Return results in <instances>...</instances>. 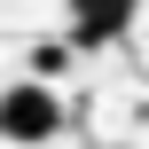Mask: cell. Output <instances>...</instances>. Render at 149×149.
Segmentation results:
<instances>
[{"instance_id": "obj_3", "label": "cell", "mask_w": 149, "mask_h": 149, "mask_svg": "<svg viewBox=\"0 0 149 149\" xmlns=\"http://www.w3.org/2000/svg\"><path fill=\"white\" fill-rule=\"evenodd\" d=\"M63 71H71V47H55V39L31 47V79H63Z\"/></svg>"}, {"instance_id": "obj_1", "label": "cell", "mask_w": 149, "mask_h": 149, "mask_svg": "<svg viewBox=\"0 0 149 149\" xmlns=\"http://www.w3.org/2000/svg\"><path fill=\"white\" fill-rule=\"evenodd\" d=\"M63 134V94L47 86V79H16L8 94H0V141L16 149H39Z\"/></svg>"}, {"instance_id": "obj_2", "label": "cell", "mask_w": 149, "mask_h": 149, "mask_svg": "<svg viewBox=\"0 0 149 149\" xmlns=\"http://www.w3.org/2000/svg\"><path fill=\"white\" fill-rule=\"evenodd\" d=\"M134 16H141V0H71V39L79 47H110Z\"/></svg>"}]
</instances>
